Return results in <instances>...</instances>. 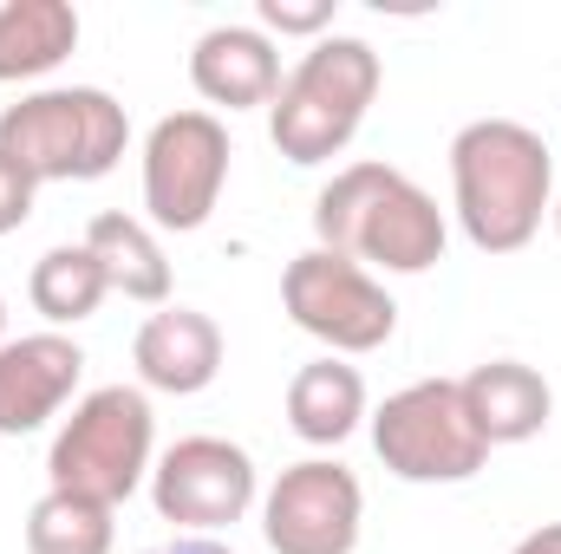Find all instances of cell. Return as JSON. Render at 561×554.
Masks as SVG:
<instances>
[{"label": "cell", "mask_w": 561, "mask_h": 554, "mask_svg": "<svg viewBox=\"0 0 561 554\" xmlns=\"http://www.w3.org/2000/svg\"><path fill=\"white\" fill-rule=\"evenodd\" d=\"M450 189L463 235L483 255H516L556 209V157L516 118H477L450 138Z\"/></svg>", "instance_id": "1"}, {"label": "cell", "mask_w": 561, "mask_h": 554, "mask_svg": "<svg viewBox=\"0 0 561 554\" xmlns=\"http://www.w3.org/2000/svg\"><path fill=\"white\" fill-rule=\"evenodd\" d=\"M320 249L346 262H373L386 275H424L444 262V216L419 183L392 163H353L313 196Z\"/></svg>", "instance_id": "2"}, {"label": "cell", "mask_w": 561, "mask_h": 554, "mask_svg": "<svg viewBox=\"0 0 561 554\" xmlns=\"http://www.w3.org/2000/svg\"><path fill=\"white\" fill-rule=\"evenodd\" d=\"M373 99H379V53L366 39H353V33H333L294 66V79L275 92L268 138H275V150L287 163L313 170V163H327V157H340L353 143V131L373 112Z\"/></svg>", "instance_id": "3"}, {"label": "cell", "mask_w": 561, "mask_h": 554, "mask_svg": "<svg viewBox=\"0 0 561 554\" xmlns=\"http://www.w3.org/2000/svg\"><path fill=\"white\" fill-rule=\"evenodd\" d=\"M125 143H131L125 105L99 85L33 92V99L0 112V150L33 183H99L118 170Z\"/></svg>", "instance_id": "4"}, {"label": "cell", "mask_w": 561, "mask_h": 554, "mask_svg": "<svg viewBox=\"0 0 561 554\" xmlns=\"http://www.w3.org/2000/svg\"><path fill=\"white\" fill-rule=\"evenodd\" d=\"M150 443H157L150 399L138 385H99L59 424L46 476H53V489H72V496H92V503L118 509L150 476Z\"/></svg>", "instance_id": "5"}, {"label": "cell", "mask_w": 561, "mask_h": 554, "mask_svg": "<svg viewBox=\"0 0 561 554\" xmlns=\"http://www.w3.org/2000/svg\"><path fill=\"white\" fill-rule=\"evenodd\" d=\"M373 450L405 483H470L490 457V443L463 412L457 379H419L392 392L373 417Z\"/></svg>", "instance_id": "6"}, {"label": "cell", "mask_w": 561, "mask_h": 554, "mask_svg": "<svg viewBox=\"0 0 561 554\" xmlns=\"http://www.w3.org/2000/svg\"><path fill=\"white\" fill-rule=\"evenodd\" d=\"M229 183V131L209 112H170L144 138V209L157 229L190 235L216 216Z\"/></svg>", "instance_id": "7"}, {"label": "cell", "mask_w": 561, "mask_h": 554, "mask_svg": "<svg viewBox=\"0 0 561 554\" xmlns=\"http://www.w3.org/2000/svg\"><path fill=\"white\" fill-rule=\"evenodd\" d=\"M280 300L294 313L300 333H313L333 353H379L399 326V307L379 280L366 275L359 262L333 255V249H307L287 262L280 275Z\"/></svg>", "instance_id": "8"}, {"label": "cell", "mask_w": 561, "mask_h": 554, "mask_svg": "<svg viewBox=\"0 0 561 554\" xmlns=\"http://www.w3.org/2000/svg\"><path fill=\"white\" fill-rule=\"evenodd\" d=\"M359 476L346 463L307 457L294 470H280L268 503H262V535L275 554H353L359 549Z\"/></svg>", "instance_id": "9"}, {"label": "cell", "mask_w": 561, "mask_h": 554, "mask_svg": "<svg viewBox=\"0 0 561 554\" xmlns=\"http://www.w3.org/2000/svg\"><path fill=\"white\" fill-rule=\"evenodd\" d=\"M150 503L163 522L222 529L255 509V457L229 437H183L150 470Z\"/></svg>", "instance_id": "10"}, {"label": "cell", "mask_w": 561, "mask_h": 554, "mask_svg": "<svg viewBox=\"0 0 561 554\" xmlns=\"http://www.w3.org/2000/svg\"><path fill=\"white\" fill-rule=\"evenodd\" d=\"M85 353L66 333H26L0 346V437H26L46 417L66 412V399L79 392Z\"/></svg>", "instance_id": "11"}, {"label": "cell", "mask_w": 561, "mask_h": 554, "mask_svg": "<svg viewBox=\"0 0 561 554\" xmlns=\"http://www.w3.org/2000/svg\"><path fill=\"white\" fill-rule=\"evenodd\" d=\"M131 359H138V379L150 392L190 399V392L216 385V372H222V333L196 307H163V313H150L138 326Z\"/></svg>", "instance_id": "12"}, {"label": "cell", "mask_w": 561, "mask_h": 554, "mask_svg": "<svg viewBox=\"0 0 561 554\" xmlns=\"http://www.w3.org/2000/svg\"><path fill=\"white\" fill-rule=\"evenodd\" d=\"M190 85L209 105L249 112V105H275L280 92V59L262 26H209L190 53Z\"/></svg>", "instance_id": "13"}, {"label": "cell", "mask_w": 561, "mask_h": 554, "mask_svg": "<svg viewBox=\"0 0 561 554\" xmlns=\"http://www.w3.org/2000/svg\"><path fill=\"white\" fill-rule=\"evenodd\" d=\"M457 392H463V412L477 424V437L496 450V443H529V437H542V424L556 412V392H549V379L536 372V366H523V359H490V366H477L470 379H457Z\"/></svg>", "instance_id": "14"}, {"label": "cell", "mask_w": 561, "mask_h": 554, "mask_svg": "<svg viewBox=\"0 0 561 554\" xmlns=\"http://www.w3.org/2000/svg\"><path fill=\"white\" fill-rule=\"evenodd\" d=\"M359 417H366V379L346 359L327 353V359H313V366L294 372V385H287V424H294V437H307V443H346L359 430Z\"/></svg>", "instance_id": "15"}, {"label": "cell", "mask_w": 561, "mask_h": 554, "mask_svg": "<svg viewBox=\"0 0 561 554\" xmlns=\"http://www.w3.org/2000/svg\"><path fill=\"white\" fill-rule=\"evenodd\" d=\"M79 46V13L66 0H7L0 7V85L53 72Z\"/></svg>", "instance_id": "16"}, {"label": "cell", "mask_w": 561, "mask_h": 554, "mask_svg": "<svg viewBox=\"0 0 561 554\" xmlns=\"http://www.w3.org/2000/svg\"><path fill=\"white\" fill-rule=\"evenodd\" d=\"M85 249L99 255V268H105V287H112V293L144 300V307H163V300H170V262H163L157 235L144 229L138 216H118V209L92 216Z\"/></svg>", "instance_id": "17"}, {"label": "cell", "mask_w": 561, "mask_h": 554, "mask_svg": "<svg viewBox=\"0 0 561 554\" xmlns=\"http://www.w3.org/2000/svg\"><path fill=\"white\" fill-rule=\"evenodd\" d=\"M26 293H33V307L53 320V326H79V320H92L99 313V300L112 293L105 287V268H99V255L79 242H66V249H46L39 262H33V280H26Z\"/></svg>", "instance_id": "18"}, {"label": "cell", "mask_w": 561, "mask_h": 554, "mask_svg": "<svg viewBox=\"0 0 561 554\" xmlns=\"http://www.w3.org/2000/svg\"><path fill=\"white\" fill-rule=\"evenodd\" d=\"M112 509L72 489H46L26 516V554H112Z\"/></svg>", "instance_id": "19"}, {"label": "cell", "mask_w": 561, "mask_h": 554, "mask_svg": "<svg viewBox=\"0 0 561 554\" xmlns=\"http://www.w3.org/2000/svg\"><path fill=\"white\" fill-rule=\"evenodd\" d=\"M262 26L268 33H320V26H333V0H262Z\"/></svg>", "instance_id": "20"}, {"label": "cell", "mask_w": 561, "mask_h": 554, "mask_svg": "<svg viewBox=\"0 0 561 554\" xmlns=\"http://www.w3.org/2000/svg\"><path fill=\"white\" fill-rule=\"evenodd\" d=\"M33 189H39V183H33V176L0 150V235H13V229L33 216Z\"/></svg>", "instance_id": "21"}, {"label": "cell", "mask_w": 561, "mask_h": 554, "mask_svg": "<svg viewBox=\"0 0 561 554\" xmlns=\"http://www.w3.org/2000/svg\"><path fill=\"white\" fill-rule=\"evenodd\" d=\"M510 554H561V522H542L536 535H523Z\"/></svg>", "instance_id": "22"}, {"label": "cell", "mask_w": 561, "mask_h": 554, "mask_svg": "<svg viewBox=\"0 0 561 554\" xmlns=\"http://www.w3.org/2000/svg\"><path fill=\"white\" fill-rule=\"evenodd\" d=\"M150 554H229V549L209 542V535H190V542H163V549H150Z\"/></svg>", "instance_id": "23"}, {"label": "cell", "mask_w": 561, "mask_h": 554, "mask_svg": "<svg viewBox=\"0 0 561 554\" xmlns=\"http://www.w3.org/2000/svg\"><path fill=\"white\" fill-rule=\"evenodd\" d=\"M0 346H7V300H0Z\"/></svg>", "instance_id": "24"}, {"label": "cell", "mask_w": 561, "mask_h": 554, "mask_svg": "<svg viewBox=\"0 0 561 554\" xmlns=\"http://www.w3.org/2000/svg\"><path fill=\"white\" fill-rule=\"evenodd\" d=\"M556 229H561V196H556Z\"/></svg>", "instance_id": "25"}]
</instances>
